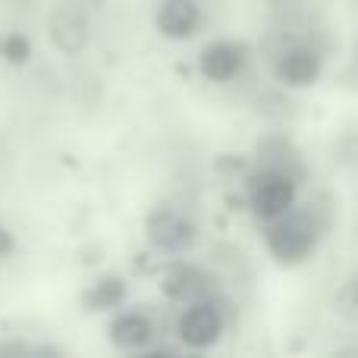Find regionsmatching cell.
I'll return each instance as SVG.
<instances>
[{
  "label": "cell",
  "instance_id": "cell-13",
  "mask_svg": "<svg viewBox=\"0 0 358 358\" xmlns=\"http://www.w3.org/2000/svg\"><path fill=\"white\" fill-rule=\"evenodd\" d=\"M334 308L343 321L358 327V271L352 277H346V283L340 286V292H336V299H334Z\"/></svg>",
  "mask_w": 358,
  "mask_h": 358
},
{
  "label": "cell",
  "instance_id": "cell-5",
  "mask_svg": "<svg viewBox=\"0 0 358 358\" xmlns=\"http://www.w3.org/2000/svg\"><path fill=\"white\" fill-rule=\"evenodd\" d=\"M321 69H324V57L311 41H292L273 57L277 79L292 88H305L311 82H317Z\"/></svg>",
  "mask_w": 358,
  "mask_h": 358
},
{
  "label": "cell",
  "instance_id": "cell-4",
  "mask_svg": "<svg viewBox=\"0 0 358 358\" xmlns=\"http://www.w3.org/2000/svg\"><path fill=\"white\" fill-rule=\"evenodd\" d=\"M179 340L189 349H210L223 336V311L214 299L192 302L176 324Z\"/></svg>",
  "mask_w": 358,
  "mask_h": 358
},
{
  "label": "cell",
  "instance_id": "cell-17",
  "mask_svg": "<svg viewBox=\"0 0 358 358\" xmlns=\"http://www.w3.org/2000/svg\"><path fill=\"white\" fill-rule=\"evenodd\" d=\"M355 57H358V44H355Z\"/></svg>",
  "mask_w": 358,
  "mask_h": 358
},
{
  "label": "cell",
  "instance_id": "cell-6",
  "mask_svg": "<svg viewBox=\"0 0 358 358\" xmlns=\"http://www.w3.org/2000/svg\"><path fill=\"white\" fill-rule=\"evenodd\" d=\"M88 38H92V29H88V16L79 3H63L50 13V41L60 54H82Z\"/></svg>",
  "mask_w": 358,
  "mask_h": 358
},
{
  "label": "cell",
  "instance_id": "cell-11",
  "mask_svg": "<svg viewBox=\"0 0 358 358\" xmlns=\"http://www.w3.org/2000/svg\"><path fill=\"white\" fill-rule=\"evenodd\" d=\"M258 164L264 170H280V173H289L292 179H302L305 176V167H302V161H299V155L292 151L289 142H283V138H267V142L258 148Z\"/></svg>",
  "mask_w": 358,
  "mask_h": 358
},
{
  "label": "cell",
  "instance_id": "cell-3",
  "mask_svg": "<svg viewBox=\"0 0 358 358\" xmlns=\"http://www.w3.org/2000/svg\"><path fill=\"white\" fill-rule=\"evenodd\" d=\"M145 233H148V242L157 248V252H167V255L189 252L198 239V227L173 208L151 210L148 220H145Z\"/></svg>",
  "mask_w": 358,
  "mask_h": 358
},
{
  "label": "cell",
  "instance_id": "cell-12",
  "mask_svg": "<svg viewBox=\"0 0 358 358\" xmlns=\"http://www.w3.org/2000/svg\"><path fill=\"white\" fill-rule=\"evenodd\" d=\"M126 292H129L126 289V280L110 273V277H101L98 283L82 296V305H85L88 311H110L126 302Z\"/></svg>",
  "mask_w": 358,
  "mask_h": 358
},
{
  "label": "cell",
  "instance_id": "cell-2",
  "mask_svg": "<svg viewBox=\"0 0 358 358\" xmlns=\"http://www.w3.org/2000/svg\"><path fill=\"white\" fill-rule=\"evenodd\" d=\"M296 189L299 179H292L289 173H280V170H264L248 179V204H252L255 217L261 220H277L286 210L296 208Z\"/></svg>",
  "mask_w": 358,
  "mask_h": 358
},
{
  "label": "cell",
  "instance_id": "cell-8",
  "mask_svg": "<svg viewBox=\"0 0 358 358\" xmlns=\"http://www.w3.org/2000/svg\"><path fill=\"white\" fill-rule=\"evenodd\" d=\"M155 25L164 38L185 41L201 25V6L195 0H161V6L155 13Z\"/></svg>",
  "mask_w": 358,
  "mask_h": 358
},
{
  "label": "cell",
  "instance_id": "cell-10",
  "mask_svg": "<svg viewBox=\"0 0 358 358\" xmlns=\"http://www.w3.org/2000/svg\"><path fill=\"white\" fill-rule=\"evenodd\" d=\"M107 334L117 349H148L155 340V321L142 311H123L110 321Z\"/></svg>",
  "mask_w": 358,
  "mask_h": 358
},
{
  "label": "cell",
  "instance_id": "cell-9",
  "mask_svg": "<svg viewBox=\"0 0 358 358\" xmlns=\"http://www.w3.org/2000/svg\"><path fill=\"white\" fill-rule=\"evenodd\" d=\"M242 63H245V48L233 41H214L201 50L198 57V69L204 79L210 82H229L239 76Z\"/></svg>",
  "mask_w": 358,
  "mask_h": 358
},
{
  "label": "cell",
  "instance_id": "cell-7",
  "mask_svg": "<svg viewBox=\"0 0 358 358\" xmlns=\"http://www.w3.org/2000/svg\"><path fill=\"white\" fill-rule=\"evenodd\" d=\"M161 289L167 299L173 302H182V305H192V302H201V299H210L214 292V280L195 264H185V261H176L164 271L161 277Z\"/></svg>",
  "mask_w": 358,
  "mask_h": 358
},
{
  "label": "cell",
  "instance_id": "cell-15",
  "mask_svg": "<svg viewBox=\"0 0 358 358\" xmlns=\"http://www.w3.org/2000/svg\"><path fill=\"white\" fill-rule=\"evenodd\" d=\"M0 355H60V349L31 346V343H0Z\"/></svg>",
  "mask_w": 358,
  "mask_h": 358
},
{
  "label": "cell",
  "instance_id": "cell-16",
  "mask_svg": "<svg viewBox=\"0 0 358 358\" xmlns=\"http://www.w3.org/2000/svg\"><path fill=\"white\" fill-rule=\"evenodd\" d=\"M13 245H16V242H13V236H10V229L3 227V223H0V261L6 258V255L13 252Z\"/></svg>",
  "mask_w": 358,
  "mask_h": 358
},
{
  "label": "cell",
  "instance_id": "cell-14",
  "mask_svg": "<svg viewBox=\"0 0 358 358\" xmlns=\"http://www.w3.org/2000/svg\"><path fill=\"white\" fill-rule=\"evenodd\" d=\"M0 57L10 66H25L31 57V41L22 31H6V35H0Z\"/></svg>",
  "mask_w": 358,
  "mask_h": 358
},
{
  "label": "cell",
  "instance_id": "cell-1",
  "mask_svg": "<svg viewBox=\"0 0 358 358\" xmlns=\"http://www.w3.org/2000/svg\"><path fill=\"white\" fill-rule=\"evenodd\" d=\"M321 229L324 223L315 217V210H286L283 217L271 220L264 242L280 264H302L315 252Z\"/></svg>",
  "mask_w": 358,
  "mask_h": 358
}]
</instances>
